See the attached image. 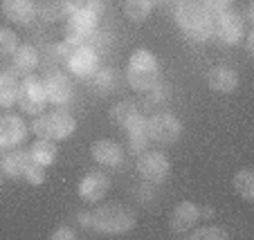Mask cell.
Segmentation results:
<instances>
[{
	"mask_svg": "<svg viewBox=\"0 0 254 240\" xmlns=\"http://www.w3.org/2000/svg\"><path fill=\"white\" fill-rule=\"evenodd\" d=\"M77 7H83V9L92 11L95 16L104 14V0H81V2H74V9H77Z\"/></svg>",
	"mask_w": 254,
	"mask_h": 240,
	"instance_id": "d6a6232c",
	"label": "cell"
},
{
	"mask_svg": "<svg viewBox=\"0 0 254 240\" xmlns=\"http://www.w3.org/2000/svg\"><path fill=\"white\" fill-rule=\"evenodd\" d=\"M155 2L153 0H124V14L133 23H144L151 16Z\"/></svg>",
	"mask_w": 254,
	"mask_h": 240,
	"instance_id": "7402d4cb",
	"label": "cell"
},
{
	"mask_svg": "<svg viewBox=\"0 0 254 240\" xmlns=\"http://www.w3.org/2000/svg\"><path fill=\"white\" fill-rule=\"evenodd\" d=\"M108 191H111V180H108L106 173H101V171H90V173H86L77 187L79 197H81L83 202H90V204L104 200V197L108 195Z\"/></svg>",
	"mask_w": 254,
	"mask_h": 240,
	"instance_id": "7c38bea8",
	"label": "cell"
},
{
	"mask_svg": "<svg viewBox=\"0 0 254 240\" xmlns=\"http://www.w3.org/2000/svg\"><path fill=\"white\" fill-rule=\"evenodd\" d=\"M198 218H200V211H198L196 202H178L171 211V218H169V229L173 236H183L196 225Z\"/></svg>",
	"mask_w": 254,
	"mask_h": 240,
	"instance_id": "4fadbf2b",
	"label": "cell"
},
{
	"mask_svg": "<svg viewBox=\"0 0 254 240\" xmlns=\"http://www.w3.org/2000/svg\"><path fill=\"white\" fill-rule=\"evenodd\" d=\"M202 7H205L207 11H209L211 16H216V14H221V11H225V9H230V5H232V0H198Z\"/></svg>",
	"mask_w": 254,
	"mask_h": 240,
	"instance_id": "1f68e13d",
	"label": "cell"
},
{
	"mask_svg": "<svg viewBox=\"0 0 254 240\" xmlns=\"http://www.w3.org/2000/svg\"><path fill=\"white\" fill-rule=\"evenodd\" d=\"M146 133L153 142L158 144H164V146H171L180 140L183 135V124L178 119L173 112H155L153 117H149L146 121Z\"/></svg>",
	"mask_w": 254,
	"mask_h": 240,
	"instance_id": "8992f818",
	"label": "cell"
},
{
	"mask_svg": "<svg viewBox=\"0 0 254 240\" xmlns=\"http://www.w3.org/2000/svg\"><path fill=\"white\" fill-rule=\"evenodd\" d=\"M50 238L52 240H74L77 238V231L72 229V227H59V229H54L52 234H50Z\"/></svg>",
	"mask_w": 254,
	"mask_h": 240,
	"instance_id": "836d02e7",
	"label": "cell"
},
{
	"mask_svg": "<svg viewBox=\"0 0 254 240\" xmlns=\"http://www.w3.org/2000/svg\"><path fill=\"white\" fill-rule=\"evenodd\" d=\"M43 90L48 96V103L52 106H67L74 96V88H72L70 77L63 72H48L43 77Z\"/></svg>",
	"mask_w": 254,
	"mask_h": 240,
	"instance_id": "30bf717a",
	"label": "cell"
},
{
	"mask_svg": "<svg viewBox=\"0 0 254 240\" xmlns=\"http://www.w3.org/2000/svg\"><path fill=\"white\" fill-rule=\"evenodd\" d=\"M90 155L97 164L111 166V168L122 166V162H124V148L115 140H97L90 146Z\"/></svg>",
	"mask_w": 254,
	"mask_h": 240,
	"instance_id": "9a60e30c",
	"label": "cell"
},
{
	"mask_svg": "<svg viewBox=\"0 0 254 240\" xmlns=\"http://www.w3.org/2000/svg\"><path fill=\"white\" fill-rule=\"evenodd\" d=\"M27 124L23 121V117L16 112H7L0 117V146L2 148H16L23 146L27 140Z\"/></svg>",
	"mask_w": 254,
	"mask_h": 240,
	"instance_id": "8fae6325",
	"label": "cell"
},
{
	"mask_svg": "<svg viewBox=\"0 0 254 240\" xmlns=\"http://www.w3.org/2000/svg\"><path fill=\"white\" fill-rule=\"evenodd\" d=\"M67 70L77 79H90L99 70V54L92 45H79L67 58Z\"/></svg>",
	"mask_w": 254,
	"mask_h": 240,
	"instance_id": "9c48e42d",
	"label": "cell"
},
{
	"mask_svg": "<svg viewBox=\"0 0 254 240\" xmlns=\"http://www.w3.org/2000/svg\"><path fill=\"white\" fill-rule=\"evenodd\" d=\"M90 83L99 95H108L115 90V70H97L90 77Z\"/></svg>",
	"mask_w": 254,
	"mask_h": 240,
	"instance_id": "cb8c5ba5",
	"label": "cell"
},
{
	"mask_svg": "<svg viewBox=\"0 0 254 240\" xmlns=\"http://www.w3.org/2000/svg\"><path fill=\"white\" fill-rule=\"evenodd\" d=\"M0 182H2V175H0Z\"/></svg>",
	"mask_w": 254,
	"mask_h": 240,
	"instance_id": "f35d334b",
	"label": "cell"
},
{
	"mask_svg": "<svg viewBox=\"0 0 254 240\" xmlns=\"http://www.w3.org/2000/svg\"><path fill=\"white\" fill-rule=\"evenodd\" d=\"M23 178H25V182L32 184V187H41V184L45 182V166H41V164L32 162L27 168H25Z\"/></svg>",
	"mask_w": 254,
	"mask_h": 240,
	"instance_id": "83f0119b",
	"label": "cell"
},
{
	"mask_svg": "<svg viewBox=\"0 0 254 240\" xmlns=\"http://www.w3.org/2000/svg\"><path fill=\"white\" fill-rule=\"evenodd\" d=\"M32 164V155H29V148H23V146H16V148H9V153L2 155L0 159V168H2V175L11 180L23 178L25 168Z\"/></svg>",
	"mask_w": 254,
	"mask_h": 240,
	"instance_id": "2e32d148",
	"label": "cell"
},
{
	"mask_svg": "<svg viewBox=\"0 0 254 240\" xmlns=\"http://www.w3.org/2000/svg\"><path fill=\"white\" fill-rule=\"evenodd\" d=\"M137 112H139V108L135 101H120V103H115V106L111 108V119L122 128V126H124L133 115H137Z\"/></svg>",
	"mask_w": 254,
	"mask_h": 240,
	"instance_id": "d4e9b609",
	"label": "cell"
},
{
	"mask_svg": "<svg viewBox=\"0 0 254 240\" xmlns=\"http://www.w3.org/2000/svg\"><path fill=\"white\" fill-rule=\"evenodd\" d=\"M173 18L180 32L193 43H205L214 36V16L198 0H180L173 7Z\"/></svg>",
	"mask_w": 254,
	"mask_h": 240,
	"instance_id": "6da1fadb",
	"label": "cell"
},
{
	"mask_svg": "<svg viewBox=\"0 0 254 240\" xmlns=\"http://www.w3.org/2000/svg\"><path fill=\"white\" fill-rule=\"evenodd\" d=\"M29 155H32V162L41 164V166H52L59 157V148L54 142L50 140H36L32 146H29Z\"/></svg>",
	"mask_w": 254,
	"mask_h": 240,
	"instance_id": "ffe728a7",
	"label": "cell"
},
{
	"mask_svg": "<svg viewBox=\"0 0 254 240\" xmlns=\"http://www.w3.org/2000/svg\"><path fill=\"white\" fill-rule=\"evenodd\" d=\"M137 173L144 182L162 184L171 173V162L160 150H144L142 155H137Z\"/></svg>",
	"mask_w": 254,
	"mask_h": 240,
	"instance_id": "52a82bcc",
	"label": "cell"
},
{
	"mask_svg": "<svg viewBox=\"0 0 254 240\" xmlns=\"http://www.w3.org/2000/svg\"><path fill=\"white\" fill-rule=\"evenodd\" d=\"M77 222H79V227L81 229H92V216L88 211H81V213H77Z\"/></svg>",
	"mask_w": 254,
	"mask_h": 240,
	"instance_id": "e575fe53",
	"label": "cell"
},
{
	"mask_svg": "<svg viewBox=\"0 0 254 240\" xmlns=\"http://www.w3.org/2000/svg\"><path fill=\"white\" fill-rule=\"evenodd\" d=\"M16 106L20 108V112L25 115H41L48 106V96H45L43 90V79L34 77V74H27V77L20 81V90H18V101Z\"/></svg>",
	"mask_w": 254,
	"mask_h": 240,
	"instance_id": "5b68a950",
	"label": "cell"
},
{
	"mask_svg": "<svg viewBox=\"0 0 254 240\" xmlns=\"http://www.w3.org/2000/svg\"><path fill=\"white\" fill-rule=\"evenodd\" d=\"M11 58H14V70L16 72H23V74H32L34 70L39 67V61H41L39 49L29 43L18 45L16 52L11 54Z\"/></svg>",
	"mask_w": 254,
	"mask_h": 240,
	"instance_id": "d6986e66",
	"label": "cell"
},
{
	"mask_svg": "<svg viewBox=\"0 0 254 240\" xmlns=\"http://www.w3.org/2000/svg\"><path fill=\"white\" fill-rule=\"evenodd\" d=\"M20 81L9 72H0V108H11L18 101Z\"/></svg>",
	"mask_w": 254,
	"mask_h": 240,
	"instance_id": "44dd1931",
	"label": "cell"
},
{
	"mask_svg": "<svg viewBox=\"0 0 254 240\" xmlns=\"http://www.w3.org/2000/svg\"><path fill=\"white\" fill-rule=\"evenodd\" d=\"M153 2H155V5H171V7H176L178 5V2H180V0H153Z\"/></svg>",
	"mask_w": 254,
	"mask_h": 240,
	"instance_id": "74e56055",
	"label": "cell"
},
{
	"mask_svg": "<svg viewBox=\"0 0 254 240\" xmlns=\"http://www.w3.org/2000/svg\"><path fill=\"white\" fill-rule=\"evenodd\" d=\"M241 18H243L245 25H252V23H254V7H252V5L245 7V16H241Z\"/></svg>",
	"mask_w": 254,
	"mask_h": 240,
	"instance_id": "8d00e7d4",
	"label": "cell"
},
{
	"mask_svg": "<svg viewBox=\"0 0 254 240\" xmlns=\"http://www.w3.org/2000/svg\"><path fill=\"white\" fill-rule=\"evenodd\" d=\"M187 238L189 240H227L230 234L225 229H221V227H200L193 234H187Z\"/></svg>",
	"mask_w": 254,
	"mask_h": 240,
	"instance_id": "4316f807",
	"label": "cell"
},
{
	"mask_svg": "<svg viewBox=\"0 0 254 240\" xmlns=\"http://www.w3.org/2000/svg\"><path fill=\"white\" fill-rule=\"evenodd\" d=\"M72 52H74V45L67 43V41H61V43H54L52 48H50V58L59 61V63H67Z\"/></svg>",
	"mask_w": 254,
	"mask_h": 240,
	"instance_id": "f1b7e54d",
	"label": "cell"
},
{
	"mask_svg": "<svg viewBox=\"0 0 254 240\" xmlns=\"http://www.w3.org/2000/svg\"><path fill=\"white\" fill-rule=\"evenodd\" d=\"M45 119H48V140L50 142H63L67 137H72L74 130H77V119L67 110H63V108L48 112Z\"/></svg>",
	"mask_w": 254,
	"mask_h": 240,
	"instance_id": "5bb4252c",
	"label": "cell"
},
{
	"mask_svg": "<svg viewBox=\"0 0 254 240\" xmlns=\"http://www.w3.org/2000/svg\"><path fill=\"white\" fill-rule=\"evenodd\" d=\"M239 83H241L239 74L227 65H216V67H211L209 74H207V86H209V90L218 92V95H230V92H234L236 88H239Z\"/></svg>",
	"mask_w": 254,
	"mask_h": 240,
	"instance_id": "e0dca14e",
	"label": "cell"
},
{
	"mask_svg": "<svg viewBox=\"0 0 254 240\" xmlns=\"http://www.w3.org/2000/svg\"><path fill=\"white\" fill-rule=\"evenodd\" d=\"M126 81L133 90L146 92L160 81V63L151 49H135L126 65Z\"/></svg>",
	"mask_w": 254,
	"mask_h": 240,
	"instance_id": "3957f363",
	"label": "cell"
},
{
	"mask_svg": "<svg viewBox=\"0 0 254 240\" xmlns=\"http://www.w3.org/2000/svg\"><path fill=\"white\" fill-rule=\"evenodd\" d=\"M214 36L218 39V43L227 45H236L241 39L245 36V23L236 11L232 9H225L221 14L214 16Z\"/></svg>",
	"mask_w": 254,
	"mask_h": 240,
	"instance_id": "ba28073f",
	"label": "cell"
},
{
	"mask_svg": "<svg viewBox=\"0 0 254 240\" xmlns=\"http://www.w3.org/2000/svg\"><path fill=\"white\" fill-rule=\"evenodd\" d=\"M0 9H2L5 18H9L16 25H29L39 14L34 0H2Z\"/></svg>",
	"mask_w": 254,
	"mask_h": 240,
	"instance_id": "ac0fdd59",
	"label": "cell"
},
{
	"mask_svg": "<svg viewBox=\"0 0 254 240\" xmlns=\"http://www.w3.org/2000/svg\"><path fill=\"white\" fill-rule=\"evenodd\" d=\"M169 95H171V88H169V83H162V81H158L151 90H146V96H149L153 103H162V101H167Z\"/></svg>",
	"mask_w": 254,
	"mask_h": 240,
	"instance_id": "f546056e",
	"label": "cell"
},
{
	"mask_svg": "<svg viewBox=\"0 0 254 240\" xmlns=\"http://www.w3.org/2000/svg\"><path fill=\"white\" fill-rule=\"evenodd\" d=\"M245 52L252 56L254 54V32H248L245 34Z\"/></svg>",
	"mask_w": 254,
	"mask_h": 240,
	"instance_id": "d590c367",
	"label": "cell"
},
{
	"mask_svg": "<svg viewBox=\"0 0 254 240\" xmlns=\"http://www.w3.org/2000/svg\"><path fill=\"white\" fill-rule=\"evenodd\" d=\"M90 216H92V229H95L97 234H104V236L128 234V231L135 229V225H137V213H135L130 207L122 204V202L101 204V207H97Z\"/></svg>",
	"mask_w": 254,
	"mask_h": 240,
	"instance_id": "7a4b0ae2",
	"label": "cell"
},
{
	"mask_svg": "<svg viewBox=\"0 0 254 240\" xmlns=\"http://www.w3.org/2000/svg\"><path fill=\"white\" fill-rule=\"evenodd\" d=\"M18 48V36L14 29L0 25V56H11Z\"/></svg>",
	"mask_w": 254,
	"mask_h": 240,
	"instance_id": "484cf974",
	"label": "cell"
},
{
	"mask_svg": "<svg viewBox=\"0 0 254 240\" xmlns=\"http://www.w3.org/2000/svg\"><path fill=\"white\" fill-rule=\"evenodd\" d=\"M149 142H151L149 135H133V137H128V150L133 155H142L149 148Z\"/></svg>",
	"mask_w": 254,
	"mask_h": 240,
	"instance_id": "4dcf8cb0",
	"label": "cell"
},
{
	"mask_svg": "<svg viewBox=\"0 0 254 240\" xmlns=\"http://www.w3.org/2000/svg\"><path fill=\"white\" fill-rule=\"evenodd\" d=\"M97 25H99V16H95L92 11L83 9V7H77L65 18V41L72 43L74 48L90 45V41L97 34Z\"/></svg>",
	"mask_w": 254,
	"mask_h": 240,
	"instance_id": "277c9868",
	"label": "cell"
},
{
	"mask_svg": "<svg viewBox=\"0 0 254 240\" xmlns=\"http://www.w3.org/2000/svg\"><path fill=\"white\" fill-rule=\"evenodd\" d=\"M234 191L243 197L245 202L254 200V173L250 168H243L234 175Z\"/></svg>",
	"mask_w": 254,
	"mask_h": 240,
	"instance_id": "603a6c76",
	"label": "cell"
}]
</instances>
